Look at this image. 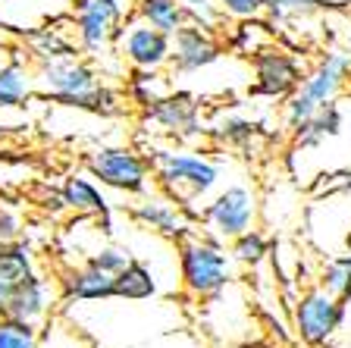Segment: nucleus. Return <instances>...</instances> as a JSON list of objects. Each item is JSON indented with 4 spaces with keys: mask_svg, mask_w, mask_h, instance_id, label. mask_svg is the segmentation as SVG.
I'll list each match as a JSON object with an SVG mask.
<instances>
[{
    "mask_svg": "<svg viewBox=\"0 0 351 348\" xmlns=\"http://www.w3.org/2000/svg\"><path fill=\"white\" fill-rule=\"evenodd\" d=\"M35 88L53 104L88 113H119V95L113 88L101 85V76L88 60L60 57V60H38Z\"/></svg>",
    "mask_w": 351,
    "mask_h": 348,
    "instance_id": "f257e3e1",
    "label": "nucleus"
},
{
    "mask_svg": "<svg viewBox=\"0 0 351 348\" xmlns=\"http://www.w3.org/2000/svg\"><path fill=\"white\" fill-rule=\"evenodd\" d=\"M147 163H151L154 182L173 198L191 220V204L207 198L219 185V160L207 157L201 151L189 148H147Z\"/></svg>",
    "mask_w": 351,
    "mask_h": 348,
    "instance_id": "f03ea898",
    "label": "nucleus"
},
{
    "mask_svg": "<svg viewBox=\"0 0 351 348\" xmlns=\"http://www.w3.org/2000/svg\"><path fill=\"white\" fill-rule=\"evenodd\" d=\"M351 82V54L345 51H326L311 73H304L301 85L282 104V119L292 132H298L301 126L323 107V104L336 101L339 91Z\"/></svg>",
    "mask_w": 351,
    "mask_h": 348,
    "instance_id": "7ed1b4c3",
    "label": "nucleus"
},
{
    "mask_svg": "<svg viewBox=\"0 0 351 348\" xmlns=\"http://www.w3.org/2000/svg\"><path fill=\"white\" fill-rule=\"evenodd\" d=\"M232 254L219 245V239L185 235L179 239V279L191 298H217L232 283Z\"/></svg>",
    "mask_w": 351,
    "mask_h": 348,
    "instance_id": "20e7f679",
    "label": "nucleus"
},
{
    "mask_svg": "<svg viewBox=\"0 0 351 348\" xmlns=\"http://www.w3.org/2000/svg\"><path fill=\"white\" fill-rule=\"evenodd\" d=\"M135 0H73L69 19H73L75 44L79 51L101 57L110 51V44H117L123 22L132 16Z\"/></svg>",
    "mask_w": 351,
    "mask_h": 348,
    "instance_id": "39448f33",
    "label": "nucleus"
},
{
    "mask_svg": "<svg viewBox=\"0 0 351 348\" xmlns=\"http://www.w3.org/2000/svg\"><path fill=\"white\" fill-rule=\"evenodd\" d=\"M91 179H101V185L123 195H147L154 182L151 163L141 151L125 145H101L85 160Z\"/></svg>",
    "mask_w": 351,
    "mask_h": 348,
    "instance_id": "423d86ee",
    "label": "nucleus"
},
{
    "mask_svg": "<svg viewBox=\"0 0 351 348\" xmlns=\"http://www.w3.org/2000/svg\"><path fill=\"white\" fill-rule=\"evenodd\" d=\"M292 320H295V333L301 336V342L307 345H326L336 329L342 327L345 320V301L336 298L332 292H326L323 286H314L298 295L292 308Z\"/></svg>",
    "mask_w": 351,
    "mask_h": 348,
    "instance_id": "0eeeda50",
    "label": "nucleus"
},
{
    "mask_svg": "<svg viewBox=\"0 0 351 348\" xmlns=\"http://www.w3.org/2000/svg\"><path fill=\"white\" fill-rule=\"evenodd\" d=\"M201 220L207 223V229H213L217 239H229L254 229L257 220V195L248 189V185H229V189L217 192L210 198L204 211H201Z\"/></svg>",
    "mask_w": 351,
    "mask_h": 348,
    "instance_id": "6e6552de",
    "label": "nucleus"
},
{
    "mask_svg": "<svg viewBox=\"0 0 351 348\" xmlns=\"http://www.w3.org/2000/svg\"><path fill=\"white\" fill-rule=\"evenodd\" d=\"M119 57L132 66V69H163L169 66V54H173V35H163L160 29H154L147 22H141L132 13L123 22L117 38Z\"/></svg>",
    "mask_w": 351,
    "mask_h": 348,
    "instance_id": "1a4fd4ad",
    "label": "nucleus"
},
{
    "mask_svg": "<svg viewBox=\"0 0 351 348\" xmlns=\"http://www.w3.org/2000/svg\"><path fill=\"white\" fill-rule=\"evenodd\" d=\"M251 69H254V95L273 97V101L276 97L285 101L304 79L298 57L276 44H267L257 54H251Z\"/></svg>",
    "mask_w": 351,
    "mask_h": 348,
    "instance_id": "9d476101",
    "label": "nucleus"
},
{
    "mask_svg": "<svg viewBox=\"0 0 351 348\" xmlns=\"http://www.w3.org/2000/svg\"><path fill=\"white\" fill-rule=\"evenodd\" d=\"M147 123L160 126V132L173 138H197L204 135L201 129V104L189 91H167L157 101L145 107Z\"/></svg>",
    "mask_w": 351,
    "mask_h": 348,
    "instance_id": "9b49d317",
    "label": "nucleus"
},
{
    "mask_svg": "<svg viewBox=\"0 0 351 348\" xmlns=\"http://www.w3.org/2000/svg\"><path fill=\"white\" fill-rule=\"evenodd\" d=\"M219 57H223V44H219L217 32H207L195 22H189L185 29H179L173 35V54H169L173 73H201V69L217 63Z\"/></svg>",
    "mask_w": 351,
    "mask_h": 348,
    "instance_id": "f8f14e48",
    "label": "nucleus"
},
{
    "mask_svg": "<svg viewBox=\"0 0 351 348\" xmlns=\"http://www.w3.org/2000/svg\"><path fill=\"white\" fill-rule=\"evenodd\" d=\"M132 220L173 242L191 235V223H195L169 195H141V201L132 207Z\"/></svg>",
    "mask_w": 351,
    "mask_h": 348,
    "instance_id": "ddd939ff",
    "label": "nucleus"
},
{
    "mask_svg": "<svg viewBox=\"0 0 351 348\" xmlns=\"http://www.w3.org/2000/svg\"><path fill=\"white\" fill-rule=\"evenodd\" d=\"M51 308H53L51 283L35 270L32 276H25V279H19V283L13 286V298H10L7 314L10 317H19V320H29V323H41Z\"/></svg>",
    "mask_w": 351,
    "mask_h": 348,
    "instance_id": "4468645a",
    "label": "nucleus"
},
{
    "mask_svg": "<svg viewBox=\"0 0 351 348\" xmlns=\"http://www.w3.org/2000/svg\"><path fill=\"white\" fill-rule=\"evenodd\" d=\"M60 198H63V207H69L75 217H107L110 213L107 195L97 189L91 176H66L60 185Z\"/></svg>",
    "mask_w": 351,
    "mask_h": 348,
    "instance_id": "2eb2a0df",
    "label": "nucleus"
},
{
    "mask_svg": "<svg viewBox=\"0 0 351 348\" xmlns=\"http://www.w3.org/2000/svg\"><path fill=\"white\" fill-rule=\"evenodd\" d=\"M63 298H69V301H107V298H117L113 273H104V270L91 267V264L69 270L63 279Z\"/></svg>",
    "mask_w": 351,
    "mask_h": 348,
    "instance_id": "dca6fc26",
    "label": "nucleus"
},
{
    "mask_svg": "<svg viewBox=\"0 0 351 348\" xmlns=\"http://www.w3.org/2000/svg\"><path fill=\"white\" fill-rule=\"evenodd\" d=\"M342 129H345V107L339 101H329L295 132V141H298V148H320L326 138L342 135Z\"/></svg>",
    "mask_w": 351,
    "mask_h": 348,
    "instance_id": "f3484780",
    "label": "nucleus"
},
{
    "mask_svg": "<svg viewBox=\"0 0 351 348\" xmlns=\"http://www.w3.org/2000/svg\"><path fill=\"white\" fill-rule=\"evenodd\" d=\"M132 13L138 16L141 22L154 25V29H160L163 35H176L191 19L189 7H185L182 0H135Z\"/></svg>",
    "mask_w": 351,
    "mask_h": 348,
    "instance_id": "a211bd4d",
    "label": "nucleus"
},
{
    "mask_svg": "<svg viewBox=\"0 0 351 348\" xmlns=\"http://www.w3.org/2000/svg\"><path fill=\"white\" fill-rule=\"evenodd\" d=\"M35 95V76L19 60L0 66V110L25 107V101Z\"/></svg>",
    "mask_w": 351,
    "mask_h": 348,
    "instance_id": "6ab92c4d",
    "label": "nucleus"
},
{
    "mask_svg": "<svg viewBox=\"0 0 351 348\" xmlns=\"http://www.w3.org/2000/svg\"><path fill=\"white\" fill-rule=\"evenodd\" d=\"M113 286H117V298H125V301H145V298L157 295V276L147 270V264L135 261V257L113 276Z\"/></svg>",
    "mask_w": 351,
    "mask_h": 348,
    "instance_id": "aec40b11",
    "label": "nucleus"
},
{
    "mask_svg": "<svg viewBox=\"0 0 351 348\" xmlns=\"http://www.w3.org/2000/svg\"><path fill=\"white\" fill-rule=\"evenodd\" d=\"M29 47L35 60H60V57H75V38H66L53 25H41V29L29 32Z\"/></svg>",
    "mask_w": 351,
    "mask_h": 348,
    "instance_id": "412c9836",
    "label": "nucleus"
},
{
    "mask_svg": "<svg viewBox=\"0 0 351 348\" xmlns=\"http://www.w3.org/2000/svg\"><path fill=\"white\" fill-rule=\"evenodd\" d=\"M35 273V251L29 242L13 239V242H0V276H7L13 283L25 279Z\"/></svg>",
    "mask_w": 351,
    "mask_h": 348,
    "instance_id": "4be33fe9",
    "label": "nucleus"
},
{
    "mask_svg": "<svg viewBox=\"0 0 351 348\" xmlns=\"http://www.w3.org/2000/svg\"><path fill=\"white\" fill-rule=\"evenodd\" d=\"M257 129H261V126H257L254 119H248V116H235V113H229V116H219L217 123L210 126V135L217 138L219 145L245 148V145H251V141L257 138Z\"/></svg>",
    "mask_w": 351,
    "mask_h": 348,
    "instance_id": "5701e85b",
    "label": "nucleus"
},
{
    "mask_svg": "<svg viewBox=\"0 0 351 348\" xmlns=\"http://www.w3.org/2000/svg\"><path fill=\"white\" fill-rule=\"evenodd\" d=\"M229 254H232V261L241 264V267H261L267 261V254H270V239L261 229H248L232 239Z\"/></svg>",
    "mask_w": 351,
    "mask_h": 348,
    "instance_id": "b1692460",
    "label": "nucleus"
},
{
    "mask_svg": "<svg viewBox=\"0 0 351 348\" xmlns=\"http://www.w3.org/2000/svg\"><path fill=\"white\" fill-rule=\"evenodd\" d=\"M38 345H41L38 323L10 317V314L0 317V348H38Z\"/></svg>",
    "mask_w": 351,
    "mask_h": 348,
    "instance_id": "393cba45",
    "label": "nucleus"
},
{
    "mask_svg": "<svg viewBox=\"0 0 351 348\" xmlns=\"http://www.w3.org/2000/svg\"><path fill=\"white\" fill-rule=\"evenodd\" d=\"M167 91H169V85H167L160 69H132L129 95L135 97L141 107H147V104L157 101V97L167 95Z\"/></svg>",
    "mask_w": 351,
    "mask_h": 348,
    "instance_id": "a878e982",
    "label": "nucleus"
},
{
    "mask_svg": "<svg viewBox=\"0 0 351 348\" xmlns=\"http://www.w3.org/2000/svg\"><path fill=\"white\" fill-rule=\"evenodd\" d=\"M320 286L326 292H332L336 298L348 301L351 298V251L332 257V261L320 270Z\"/></svg>",
    "mask_w": 351,
    "mask_h": 348,
    "instance_id": "bb28decb",
    "label": "nucleus"
},
{
    "mask_svg": "<svg viewBox=\"0 0 351 348\" xmlns=\"http://www.w3.org/2000/svg\"><path fill=\"white\" fill-rule=\"evenodd\" d=\"M323 10V0H263V10L270 22H289V19H304Z\"/></svg>",
    "mask_w": 351,
    "mask_h": 348,
    "instance_id": "cd10ccee",
    "label": "nucleus"
},
{
    "mask_svg": "<svg viewBox=\"0 0 351 348\" xmlns=\"http://www.w3.org/2000/svg\"><path fill=\"white\" fill-rule=\"evenodd\" d=\"M129 261H132V251L125 245H104V248H97L95 254H88L85 264H91V267L104 270V273H113V276H117Z\"/></svg>",
    "mask_w": 351,
    "mask_h": 348,
    "instance_id": "c85d7f7f",
    "label": "nucleus"
},
{
    "mask_svg": "<svg viewBox=\"0 0 351 348\" xmlns=\"http://www.w3.org/2000/svg\"><path fill=\"white\" fill-rule=\"evenodd\" d=\"M182 3L191 13L189 22H195V25H201V29H207V32H217V22L223 13L213 7V0H182Z\"/></svg>",
    "mask_w": 351,
    "mask_h": 348,
    "instance_id": "c756f323",
    "label": "nucleus"
},
{
    "mask_svg": "<svg viewBox=\"0 0 351 348\" xmlns=\"http://www.w3.org/2000/svg\"><path fill=\"white\" fill-rule=\"evenodd\" d=\"M213 7L232 19H257L263 10V0H213Z\"/></svg>",
    "mask_w": 351,
    "mask_h": 348,
    "instance_id": "7c9ffc66",
    "label": "nucleus"
},
{
    "mask_svg": "<svg viewBox=\"0 0 351 348\" xmlns=\"http://www.w3.org/2000/svg\"><path fill=\"white\" fill-rule=\"evenodd\" d=\"M19 217H16L13 211H7V207H0V242H13L19 239Z\"/></svg>",
    "mask_w": 351,
    "mask_h": 348,
    "instance_id": "2f4dec72",
    "label": "nucleus"
},
{
    "mask_svg": "<svg viewBox=\"0 0 351 348\" xmlns=\"http://www.w3.org/2000/svg\"><path fill=\"white\" fill-rule=\"evenodd\" d=\"M13 279H7V276H0V317L7 314V308H10V298H13Z\"/></svg>",
    "mask_w": 351,
    "mask_h": 348,
    "instance_id": "473e14b6",
    "label": "nucleus"
},
{
    "mask_svg": "<svg viewBox=\"0 0 351 348\" xmlns=\"http://www.w3.org/2000/svg\"><path fill=\"white\" fill-rule=\"evenodd\" d=\"M0 135H3V126H0Z\"/></svg>",
    "mask_w": 351,
    "mask_h": 348,
    "instance_id": "72a5a7b5",
    "label": "nucleus"
}]
</instances>
